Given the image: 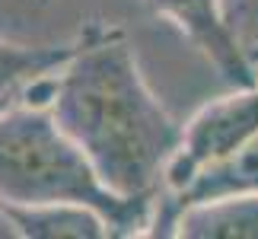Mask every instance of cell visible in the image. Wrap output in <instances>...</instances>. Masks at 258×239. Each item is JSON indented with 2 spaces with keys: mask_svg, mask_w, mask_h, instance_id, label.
I'll use <instances>...</instances> for the list:
<instances>
[{
  "mask_svg": "<svg viewBox=\"0 0 258 239\" xmlns=\"http://www.w3.org/2000/svg\"><path fill=\"white\" fill-rule=\"evenodd\" d=\"M51 115L118 195H160L182 128L153 96L121 29L89 23L54 71Z\"/></svg>",
  "mask_w": 258,
  "mask_h": 239,
  "instance_id": "obj_1",
  "label": "cell"
},
{
  "mask_svg": "<svg viewBox=\"0 0 258 239\" xmlns=\"http://www.w3.org/2000/svg\"><path fill=\"white\" fill-rule=\"evenodd\" d=\"M156 198L112 192L48 105L16 96L0 108V201L86 204L108 220L115 239H131L150 236Z\"/></svg>",
  "mask_w": 258,
  "mask_h": 239,
  "instance_id": "obj_2",
  "label": "cell"
},
{
  "mask_svg": "<svg viewBox=\"0 0 258 239\" xmlns=\"http://www.w3.org/2000/svg\"><path fill=\"white\" fill-rule=\"evenodd\" d=\"M258 134V86H233L214 102H207L182 128V147L166 169L163 192H182L201 169L236 153Z\"/></svg>",
  "mask_w": 258,
  "mask_h": 239,
  "instance_id": "obj_3",
  "label": "cell"
},
{
  "mask_svg": "<svg viewBox=\"0 0 258 239\" xmlns=\"http://www.w3.org/2000/svg\"><path fill=\"white\" fill-rule=\"evenodd\" d=\"M147 7L172 19L230 86H258V67L226 23L220 0H147Z\"/></svg>",
  "mask_w": 258,
  "mask_h": 239,
  "instance_id": "obj_4",
  "label": "cell"
},
{
  "mask_svg": "<svg viewBox=\"0 0 258 239\" xmlns=\"http://www.w3.org/2000/svg\"><path fill=\"white\" fill-rule=\"evenodd\" d=\"M249 192H258V134L226 159L201 169L182 192H160L150 236H175V220L188 204L226 195H249Z\"/></svg>",
  "mask_w": 258,
  "mask_h": 239,
  "instance_id": "obj_5",
  "label": "cell"
},
{
  "mask_svg": "<svg viewBox=\"0 0 258 239\" xmlns=\"http://www.w3.org/2000/svg\"><path fill=\"white\" fill-rule=\"evenodd\" d=\"M178 239H258V192L188 204L175 220Z\"/></svg>",
  "mask_w": 258,
  "mask_h": 239,
  "instance_id": "obj_6",
  "label": "cell"
},
{
  "mask_svg": "<svg viewBox=\"0 0 258 239\" xmlns=\"http://www.w3.org/2000/svg\"><path fill=\"white\" fill-rule=\"evenodd\" d=\"M19 239H115L112 226L86 204H7Z\"/></svg>",
  "mask_w": 258,
  "mask_h": 239,
  "instance_id": "obj_7",
  "label": "cell"
},
{
  "mask_svg": "<svg viewBox=\"0 0 258 239\" xmlns=\"http://www.w3.org/2000/svg\"><path fill=\"white\" fill-rule=\"evenodd\" d=\"M77 51V38L71 45H16L0 38V99L19 93L29 80L57 71Z\"/></svg>",
  "mask_w": 258,
  "mask_h": 239,
  "instance_id": "obj_8",
  "label": "cell"
},
{
  "mask_svg": "<svg viewBox=\"0 0 258 239\" xmlns=\"http://www.w3.org/2000/svg\"><path fill=\"white\" fill-rule=\"evenodd\" d=\"M0 239H19V230H16V223L10 220L4 201H0Z\"/></svg>",
  "mask_w": 258,
  "mask_h": 239,
  "instance_id": "obj_9",
  "label": "cell"
},
{
  "mask_svg": "<svg viewBox=\"0 0 258 239\" xmlns=\"http://www.w3.org/2000/svg\"><path fill=\"white\" fill-rule=\"evenodd\" d=\"M16 96H19V93H13V96H4V99H0V108H7V105H10V102H13V99H16Z\"/></svg>",
  "mask_w": 258,
  "mask_h": 239,
  "instance_id": "obj_10",
  "label": "cell"
},
{
  "mask_svg": "<svg viewBox=\"0 0 258 239\" xmlns=\"http://www.w3.org/2000/svg\"><path fill=\"white\" fill-rule=\"evenodd\" d=\"M38 4H51V0H38Z\"/></svg>",
  "mask_w": 258,
  "mask_h": 239,
  "instance_id": "obj_11",
  "label": "cell"
}]
</instances>
